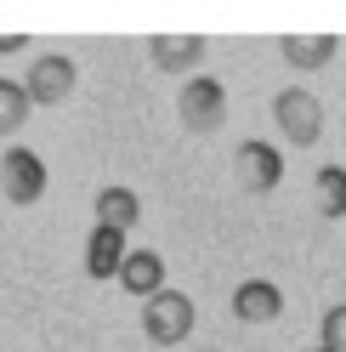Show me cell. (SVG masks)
<instances>
[{"label": "cell", "instance_id": "obj_1", "mask_svg": "<svg viewBox=\"0 0 346 352\" xmlns=\"http://www.w3.org/2000/svg\"><path fill=\"white\" fill-rule=\"evenodd\" d=\"M142 336L154 341V346H182L193 336V296L170 290V284H165L159 296H148L142 301Z\"/></svg>", "mask_w": 346, "mask_h": 352}, {"label": "cell", "instance_id": "obj_2", "mask_svg": "<svg viewBox=\"0 0 346 352\" xmlns=\"http://www.w3.org/2000/svg\"><path fill=\"white\" fill-rule=\"evenodd\" d=\"M176 114H182V125L193 131V137H210V131H222V125H227V85H222V80H210V74L187 80V85H182V97H176Z\"/></svg>", "mask_w": 346, "mask_h": 352}, {"label": "cell", "instance_id": "obj_3", "mask_svg": "<svg viewBox=\"0 0 346 352\" xmlns=\"http://www.w3.org/2000/svg\"><path fill=\"white\" fill-rule=\"evenodd\" d=\"M74 80H80L74 57H62V52H40V57L29 63L23 97H29V108H57V102H69V97H74Z\"/></svg>", "mask_w": 346, "mask_h": 352}, {"label": "cell", "instance_id": "obj_4", "mask_svg": "<svg viewBox=\"0 0 346 352\" xmlns=\"http://www.w3.org/2000/svg\"><path fill=\"white\" fill-rule=\"evenodd\" d=\"M273 120H278V131H284L295 148H312L323 137V102L312 91H301V85H290V91L273 97Z\"/></svg>", "mask_w": 346, "mask_h": 352}, {"label": "cell", "instance_id": "obj_5", "mask_svg": "<svg viewBox=\"0 0 346 352\" xmlns=\"http://www.w3.org/2000/svg\"><path fill=\"white\" fill-rule=\"evenodd\" d=\"M0 193L12 205H40L46 193V165H40L34 148H6L0 153Z\"/></svg>", "mask_w": 346, "mask_h": 352}, {"label": "cell", "instance_id": "obj_6", "mask_svg": "<svg viewBox=\"0 0 346 352\" xmlns=\"http://www.w3.org/2000/svg\"><path fill=\"white\" fill-rule=\"evenodd\" d=\"M233 170H239V188L244 193H273L278 182H284V153H278L273 142H239Z\"/></svg>", "mask_w": 346, "mask_h": 352}, {"label": "cell", "instance_id": "obj_7", "mask_svg": "<svg viewBox=\"0 0 346 352\" xmlns=\"http://www.w3.org/2000/svg\"><path fill=\"white\" fill-rule=\"evenodd\" d=\"M205 34H154L148 40V57H154L159 74H193L205 69Z\"/></svg>", "mask_w": 346, "mask_h": 352}, {"label": "cell", "instance_id": "obj_8", "mask_svg": "<svg viewBox=\"0 0 346 352\" xmlns=\"http://www.w3.org/2000/svg\"><path fill=\"white\" fill-rule=\"evenodd\" d=\"M278 313H284V290L273 278H244L233 290V318L239 324H273Z\"/></svg>", "mask_w": 346, "mask_h": 352}, {"label": "cell", "instance_id": "obj_9", "mask_svg": "<svg viewBox=\"0 0 346 352\" xmlns=\"http://www.w3.org/2000/svg\"><path fill=\"white\" fill-rule=\"evenodd\" d=\"M119 290L125 296H137V301H148V296H159L165 290V261H159V250H125V261H119Z\"/></svg>", "mask_w": 346, "mask_h": 352}, {"label": "cell", "instance_id": "obj_10", "mask_svg": "<svg viewBox=\"0 0 346 352\" xmlns=\"http://www.w3.org/2000/svg\"><path fill=\"white\" fill-rule=\"evenodd\" d=\"M335 46H341L335 34H284L278 40V52H284L290 69H323L335 57Z\"/></svg>", "mask_w": 346, "mask_h": 352}, {"label": "cell", "instance_id": "obj_11", "mask_svg": "<svg viewBox=\"0 0 346 352\" xmlns=\"http://www.w3.org/2000/svg\"><path fill=\"white\" fill-rule=\"evenodd\" d=\"M142 216V199L131 188H102L97 193V228H114V233H131Z\"/></svg>", "mask_w": 346, "mask_h": 352}, {"label": "cell", "instance_id": "obj_12", "mask_svg": "<svg viewBox=\"0 0 346 352\" xmlns=\"http://www.w3.org/2000/svg\"><path fill=\"white\" fill-rule=\"evenodd\" d=\"M119 261H125V233L97 228V233H91V245H85V273H91V278H114V273H119Z\"/></svg>", "mask_w": 346, "mask_h": 352}, {"label": "cell", "instance_id": "obj_13", "mask_svg": "<svg viewBox=\"0 0 346 352\" xmlns=\"http://www.w3.org/2000/svg\"><path fill=\"white\" fill-rule=\"evenodd\" d=\"M312 193H318V216L341 222V216H346V165H318Z\"/></svg>", "mask_w": 346, "mask_h": 352}, {"label": "cell", "instance_id": "obj_14", "mask_svg": "<svg viewBox=\"0 0 346 352\" xmlns=\"http://www.w3.org/2000/svg\"><path fill=\"white\" fill-rule=\"evenodd\" d=\"M29 120V97L17 80H0V137H12V131H23Z\"/></svg>", "mask_w": 346, "mask_h": 352}, {"label": "cell", "instance_id": "obj_15", "mask_svg": "<svg viewBox=\"0 0 346 352\" xmlns=\"http://www.w3.org/2000/svg\"><path fill=\"white\" fill-rule=\"evenodd\" d=\"M318 346L323 352H346V301H335L330 313L318 318Z\"/></svg>", "mask_w": 346, "mask_h": 352}, {"label": "cell", "instance_id": "obj_16", "mask_svg": "<svg viewBox=\"0 0 346 352\" xmlns=\"http://www.w3.org/2000/svg\"><path fill=\"white\" fill-rule=\"evenodd\" d=\"M0 52H23V34H0Z\"/></svg>", "mask_w": 346, "mask_h": 352}, {"label": "cell", "instance_id": "obj_17", "mask_svg": "<svg viewBox=\"0 0 346 352\" xmlns=\"http://www.w3.org/2000/svg\"><path fill=\"white\" fill-rule=\"evenodd\" d=\"M312 352H323V346H312Z\"/></svg>", "mask_w": 346, "mask_h": 352}, {"label": "cell", "instance_id": "obj_18", "mask_svg": "<svg viewBox=\"0 0 346 352\" xmlns=\"http://www.w3.org/2000/svg\"><path fill=\"white\" fill-rule=\"evenodd\" d=\"M205 352H210V346H205Z\"/></svg>", "mask_w": 346, "mask_h": 352}]
</instances>
